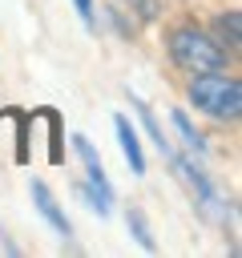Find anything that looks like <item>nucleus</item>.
<instances>
[{"mask_svg":"<svg viewBox=\"0 0 242 258\" xmlns=\"http://www.w3.org/2000/svg\"><path fill=\"white\" fill-rule=\"evenodd\" d=\"M165 48H169V60L182 69V73H214V69H226V48L210 36V32H202L198 24H177V28H169V36H165Z\"/></svg>","mask_w":242,"mask_h":258,"instance_id":"1","label":"nucleus"},{"mask_svg":"<svg viewBox=\"0 0 242 258\" xmlns=\"http://www.w3.org/2000/svg\"><path fill=\"white\" fill-rule=\"evenodd\" d=\"M190 101L214 121H238L242 113V81L230 77L226 69L214 73H194L190 77Z\"/></svg>","mask_w":242,"mask_h":258,"instance_id":"2","label":"nucleus"},{"mask_svg":"<svg viewBox=\"0 0 242 258\" xmlns=\"http://www.w3.org/2000/svg\"><path fill=\"white\" fill-rule=\"evenodd\" d=\"M73 149H77V157H81V165H85V177H89V185H85V198H89V206L97 210V214H109L113 210V185H109V177H105V169H101V157H97V149L89 145V137H73Z\"/></svg>","mask_w":242,"mask_h":258,"instance_id":"3","label":"nucleus"},{"mask_svg":"<svg viewBox=\"0 0 242 258\" xmlns=\"http://www.w3.org/2000/svg\"><path fill=\"white\" fill-rule=\"evenodd\" d=\"M169 161H173V169L182 173V181L190 185V194H194V202L202 206V214H210V218H226V206H222V194L214 189V181H210L190 157H177V153H173Z\"/></svg>","mask_w":242,"mask_h":258,"instance_id":"4","label":"nucleus"},{"mask_svg":"<svg viewBox=\"0 0 242 258\" xmlns=\"http://www.w3.org/2000/svg\"><path fill=\"white\" fill-rule=\"evenodd\" d=\"M28 189H32V202H36V210L44 214V222H48V226H52L60 238H69V234H73V222H69V214L60 210V202L52 198V189H48L44 181H32Z\"/></svg>","mask_w":242,"mask_h":258,"instance_id":"5","label":"nucleus"},{"mask_svg":"<svg viewBox=\"0 0 242 258\" xmlns=\"http://www.w3.org/2000/svg\"><path fill=\"white\" fill-rule=\"evenodd\" d=\"M113 129H117V141H121V153H125L129 169L145 173V153H141V141H137V129L129 125V117H113Z\"/></svg>","mask_w":242,"mask_h":258,"instance_id":"6","label":"nucleus"},{"mask_svg":"<svg viewBox=\"0 0 242 258\" xmlns=\"http://www.w3.org/2000/svg\"><path fill=\"white\" fill-rule=\"evenodd\" d=\"M214 40H218L226 52H238V44H242V12H238V8H230V12H222V16L214 20Z\"/></svg>","mask_w":242,"mask_h":258,"instance_id":"7","label":"nucleus"},{"mask_svg":"<svg viewBox=\"0 0 242 258\" xmlns=\"http://www.w3.org/2000/svg\"><path fill=\"white\" fill-rule=\"evenodd\" d=\"M133 109H137V117L145 121V129H149V137H153V145L161 149V157H173V145H169V137H165V129L157 125V117H153V109L141 101V97H133Z\"/></svg>","mask_w":242,"mask_h":258,"instance_id":"8","label":"nucleus"},{"mask_svg":"<svg viewBox=\"0 0 242 258\" xmlns=\"http://www.w3.org/2000/svg\"><path fill=\"white\" fill-rule=\"evenodd\" d=\"M173 129H177V137L186 141V149H190V153H198V157L206 153V141H202V133L190 125V117H186L182 109H173Z\"/></svg>","mask_w":242,"mask_h":258,"instance_id":"9","label":"nucleus"},{"mask_svg":"<svg viewBox=\"0 0 242 258\" xmlns=\"http://www.w3.org/2000/svg\"><path fill=\"white\" fill-rule=\"evenodd\" d=\"M125 222H129V234L137 238V246L153 254V250H157V242H153V234H149V222H145V214H141L137 206H129V214H125Z\"/></svg>","mask_w":242,"mask_h":258,"instance_id":"10","label":"nucleus"},{"mask_svg":"<svg viewBox=\"0 0 242 258\" xmlns=\"http://www.w3.org/2000/svg\"><path fill=\"white\" fill-rule=\"evenodd\" d=\"M77 4V16H81V24L89 28V32H97V12H93V0H73Z\"/></svg>","mask_w":242,"mask_h":258,"instance_id":"11","label":"nucleus"}]
</instances>
